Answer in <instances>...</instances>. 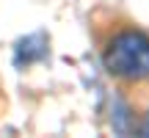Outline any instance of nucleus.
Returning <instances> with one entry per match:
<instances>
[{
    "label": "nucleus",
    "instance_id": "1",
    "mask_svg": "<svg viewBox=\"0 0 149 138\" xmlns=\"http://www.w3.org/2000/svg\"><path fill=\"white\" fill-rule=\"evenodd\" d=\"M102 64L124 83L149 80V36L135 28L116 31L102 50Z\"/></svg>",
    "mask_w": 149,
    "mask_h": 138
},
{
    "label": "nucleus",
    "instance_id": "2",
    "mask_svg": "<svg viewBox=\"0 0 149 138\" xmlns=\"http://www.w3.org/2000/svg\"><path fill=\"white\" fill-rule=\"evenodd\" d=\"M44 55H47V36L44 33H31V36H25L19 44H17V55H14V61H17V66H22V64H33V61H42Z\"/></svg>",
    "mask_w": 149,
    "mask_h": 138
},
{
    "label": "nucleus",
    "instance_id": "3",
    "mask_svg": "<svg viewBox=\"0 0 149 138\" xmlns=\"http://www.w3.org/2000/svg\"><path fill=\"white\" fill-rule=\"evenodd\" d=\"M141 135H144V138H149V113L144 116V122H141Z\"/></svg>",
    "mask_w": 149,
    "mask_h": 138
}]
</instances>
